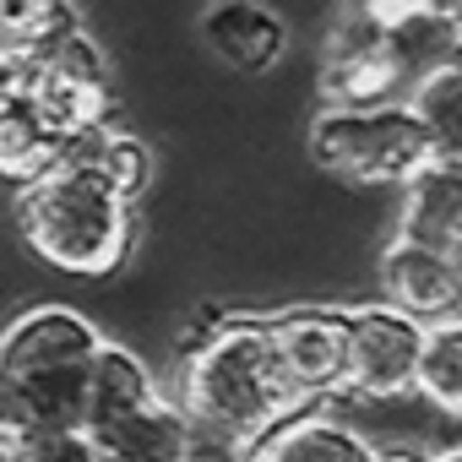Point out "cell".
Masks as SVG:
<instances>
[{
  "mask_svg": "<svg viewBox=\"0 0 462 462\" xmlns=\"http://www.w3.org/2000/svg\"><path fill=\"white\" fill-rule=\"evenodd\" d=\"M451 50L462 55V0H451Z\"/></svg>",
  "mask_w": 462,
  "mask_h": 462,
  "instance_id": "cell-21",
  "label": "cell"
},
{
  "mask_svg": "<svg viewBox=\"0 0 462 462\" xmlns=\"http://www.w3.org/2000/svg\"><path fill=\"white\" fill-rule=\"evenodd\" d=\"M424 462H462V446H440V451H430Z\"/></svg>",
  "mask_w": 462,
  "mask_h": 462,
  "instance_id": "cell-22",
  "label": "cell"
},
{
  "mask_svg": "<svg viewBox=\"0 0 462 462\" xmlns=\"http://www.w3.org/2000/svg\"><path fill=\"white\" fill-rule=\"evenodd\" d=\"M370 462H424V457H419V451H381V446H375Z\"/></svg>",
  "mask_w": 462,
  "mask_h": 462,
  "instance_id": "cell-20",
  "label": "cell"
},
{
  "mask_svg": "<svg viewBox=\"0 0 462 462\" xmlns=\"http://www.w3.org/2000/svg\"><path fill=\"white\" fill-rule=\"evenodd\" d=\"M174 402L196 435L256 446L273 424L294 413L262 316L201 310V321L180 337L174 359Z\"/></svg>",
  "mask_w": 462,
  "mask_h": 462,
  "instance_id": "cell-1",
  "label": "cell"
},
{
  "mask_svg": "<svg viewBox=\"0 0 462 462\" xmlns=\"http://www.w3.org/2000/svg\"><path fill=\"white\" fill-rule=\"evenodd\" d=\"M0 462H104L82 424H39L0 446Z\"/></svg>",
  "mask_w": 462,
  "mask_h": 462,
  "instance_id": "cell-19",
  "label": "cell"
},
{
  "mask_svg": "<svg viewBox=\"0 0 462 462\" xmlns=\"http://www.w3.org/2000/svg\"><path fill=\"white\" fill-rule=\"evenodd\" d=\"M212 60H223L240 77H267L289 55V23L267 0H212L196 23Z\"/></svg>",
  "mask_w": 462,
  "mask_h": 462,
  "instance_id": "cell-11",
  "label": "cell"
},
{
  "mask_svg": "<svg viewBox=\"0 0 462 462\" xmlns=\"http://www.w3.org/2000/svg\"><path fill=\"white\" fill-rule=\"evenodd\" d=\"M12 212L28 256L60 278H109L136 256V201L66 158L17 180Z\"/></svg>",
  "mask_w": 462,
  "mask_h": 462,
  "instance_id": "cell-2",
  "label": "cell"
},
{
  "mask_svg": "<svg viewBox=\"0 0 462 462\" xmlns=\"http://www.w3.org/2000/svg\"><path fill=\"white\" fill-rule=\"evenodd\" d=\"M310 163L337 180V185H359V190H397L424 158V125L413 115L408 98L392 104H321L310 131H305Z\"/></svg>",
  "mask_w": 462,
  "mask_h": 462,
  "instance_id": "cell-5",
  "label": "cell"
},
{
  "mask_svg": "<svg viewBox=\"0 0 462 462\" xmlns=\"http://www.w3.org/2000/svg\"><path fill=\"white\" fill-rule=\"evenodd\" d=\"M430 152L440 158H462V55H451L446 66H435L413 93H408Z\"/></svg>",
  "mask_w": 462,
  "mask_h": 462,
  "instance_id": "cell-18",
  "label": "cell"
},
{
  "mask_svg": "<svg viewBox=\"0 0 462 462\" xmlns=\"http://www.w3.org/2000/svg\"><path fill=\"white\" fill-rule=\"evenodd\" d=\"M104 343L109 337L98 332L93 316L55 305V300L23 305L17 316L0 321V370L23 392L33 430L82 419V397H88V381H93Z\"/></svg>",
  "mask_w": 462,
  "mask_h": 462,
  "instance_id": "cell-3",
  "label": "cell"
},
{
  "mask_svg": "<svg viewBox=\"0 0 462 462\" xmlns=\"http://www.w3.org/2000/svg\"><path fill=\"white\" fill-rule=\"evenodd\" d=\"M424 327L386 300L343 305V397L354 402H402L413 397Z\"/></svg>",
  "mask_w": 462,
  "mask_h": 462,
  "instance_id": "cell-7",
  "label": "cell"
},
{
  "mask_svg": "<svg viewBox=\"0 0 462 462\" xmlns=\"http://www.w3.org/2000/svg\"><path fill=\"white\" fill-rule=\"evenodd\" d=\"M55 152H60V142L50 136L39 109L28 104L17 71H0V174H6V180H28V174L50 169Z\"/></svg>",
  "mask_w": 462,
  "mask_h": 462,
  "instance_id": "cell-15",
  "label": "cell"
},
{
  "mask_svg": "<svg viewBox=\"0 0 462 462\" xmlns=\"http://www.w3.org/2000/svg\"><path fill=\"white\" fill-rule=\"evenodd\" d=\"M370 451L375 446L327 408H300L251 446L256 462H370Z\"/></svg>",
  "mask_w": 462,
  "mask_h": 462,
  "instance_id": "cell-14",
  "label": "cell"
},
{
  "mask_svg": "<svg viewBox=\"0 0 462 462\" xmlns=\"http://www.w3.org/2000/svg\"><path fill=\"white\" fill-rule=\"evenodd\" d=\"M413 93L408 60L370 28L332 17L327 55H321V98L327 104H392Z\"/></svg>",
  "mask_w": 462,
  "mask_h": 462,
  "instance_id": "cell-10",
  "label": "cell"
},
{
  "mask_svg": "<svg viewBox=\"0 0 462 462\" xmlns=\"http://www.w3.org/2000/svg\"><path fill=\"white\" fill-rule=\"evenodd\" d=\"M413 397H419L430 413H440V419L462 424V316L424 327Z\"/></svg>",
  "mask_w": 462,
  "mask_h": 462,
  "instance_id": "cell-17",
  "label": "cell"
},
{
  "mask_svg": "<svg viewBox=\"0 0 462 462\" xmlns=\"http://www.w3.org/2000/svg\"><path fill=\"white\" fill-rule=\"evenodd\" d=\"M278 381L300 408H327L343 397V305H289L262 316Z\"/></svg>",
  "mask_w": 462,
  "mask_h": 462,
  "instance_id": "cell-8",
  "label": "cell"
},
{
  "mask_svg": "<svg viewBox=\"0 0 462 462\" xmlns=\"http://www.w3.org/2000/svg\"><path fill=\"white\" fill-rule=\"evenodd\" d=\"M28 104L39 109V120L50 125V136L66 147L77 131L120 115V98H115V71H109V55L98 50V39L77 23L66 33H55L23 71H17Z\"/></svg>",
  "mask_w": 462,
  "mask_h": 462,
  "instance_id": "cell-6",
  "label": "cell"
},
{
  "mask_svg": "<svg viewBox=\"0 0 462 462\" xmlns=\"http://www.w3.org/2000/svg\"><path fill=\"white\" fill-rule=\"evenodd\" d=\"M397 190H402V207H397L392 235H408V240L462 256V158L430 152Z\"/></svg>",
  "mask_w": 462,
  "mask_h": 462,
  "instance_id": "cell-12",
  "label": "cell"
},
{
  "mask_svg": "<svg viewBox=\"0 0 462 462\" xmlns=\"http://www.w3.org/2000/svg\"><path fill=\"white\" fill-rule=\"evenodd\" d=\"M77 424L93 435L104 462H185L196 435L174 392H163L142 354L125 343H104Z\"/></svg>",
  "mask_w": 462,
  "mask_h": 462,
  "instance_id": "cell-4",
  "label": "cell"
},
{
  "mask_svg": "<svg viewBox=\"0 0 462 462\" xmlns=\"http://www.w3.org/2000/svg\"><path fill=\"white\" fill-rule=\"evenodd\" d=\"M55 158L88 169L93 180H104L115 196H125V201H136V207H142V196H147V185H152V147H147L136 131H125L115 115L98 120V125H88V131H77Z\"/></svg>",
  "mask_w": 462,
  "mask_h": 462,
  "instance_id": "cell-13",
  "label": "cell"
},
{
  "mask_svg": "<svg viewBox=\"0 0 462 462\" xmlns=\"http://www.w3.org/2000/svg\"><path fill=\"white\" fill-rule=\"evenodd\" d=\"M375 283H381V300L413 316L419 327L462 316V256L457 251L392 235L375 256Z\"/></svg>",
  "mask_w": 462,
  "mask_h": 462,
  "instance_id": "cell-9",
  "label": "cell"
},
{
  "mask_svg": "<svg viewBox=\"0 0 462 462\" xmlns=\"http://www.w3.org/2000/svg\"><path fill=\"white\" fill-rule=\"evenodd\" d=\"M77 23V0H0V71H23L55 33Z\"/></svg>",
  "mask_w": 462,
  "mask_h": 462,
  "instance_id": "cell-16",
  "label": "cell"
}]
</instances>
